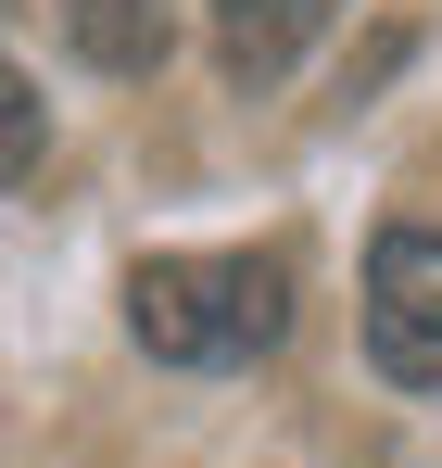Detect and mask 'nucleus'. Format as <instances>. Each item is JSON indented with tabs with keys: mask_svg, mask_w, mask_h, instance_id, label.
Returning <instances> with one entry per match:
<instances>
[{
	"mask_svg": "<svg viewBox=\"0 0 442 468\" xmlns=\"http://www.w3.org/2000/svg\"><path fill=\"white\" fill-rule=\"evenodd\" d=\"M0 13H13V0H0Z\"/></svg>",
	"mask_w": 442,
	"mask_h": 468,
	"instance_id": "obj_6",
	"label": "nucleus"
},
{
	"mask_svg": "<svg viewBox=\"0 0 442 468\" xmlns=\"http://www.w3.org/2000/svg\"><path fill=\"white\" fill-rule=\"evenodd\" d=\"M329 13H342V0H216V64H227V89L266 101V89L329 38Z\"/></svg>",
	"mask_w": 442,
	"mask_h": 468,
	"instance_id": "obj_3",
	"label": "nucleus"
},
{
	"mask_svg": "<svg viewBox=\"0 0 442 468\" xmlns=\"http://www.w3.org/2000/svg\"><path fill=\"white\" fill-rule=\"evenodd\" d=\"M127 342L164 367H253L291 342V253H140Z\"/></svg>",
	"mask_w": 442,
	"mask_h": 468,
	"instance_id": "obj_1",
	"label": "nucleus"
},
{
	"mask_svg": "<svg viewBox=\"0 0 442 468\" xmlns=\"http://www.w3.org/2000/svg\"><path fill=\"white\" fill-rule=\"evenodd\" d=\"M51 13H64V38L101 77H152L164 38H177V0H51Z\"/></svg>",
	"mask_w": 442,
	"mask_h": 468,
	"instance_id": "obj_4",
	"label": "nucleus"
},
{
	"mask_svg": "<svg viewBox=\"0 0 442 468\" xmlns=\"http://www.w3.org/2000/svg\"><path fill=\"white\" fill-rule=\"evenodd\" d=\"M38 153H51V101H38V89H26V64L0 51V190H13Z\"/></svg>",
	"mask_w": 442,
	"mask_h": 468,
	"instance_id": "obj_5",
	"label": "nucleus"
},
{
	"mask_svg": "<svg viewBox=\"0 0 442 468\" xmlns=\"http://www.w3.org/2000/svg\"><path fill=\"white\" fill-rule=\"evenodd\" d=\"M367 355H379V380L442 392V216L379 229V253H367Z\"/></svg>",
	"mask_w": 442,
	"mask_h": 468,
	"instance_id": "obj_2",
	"label": "nucleus"
}]
</instances>
